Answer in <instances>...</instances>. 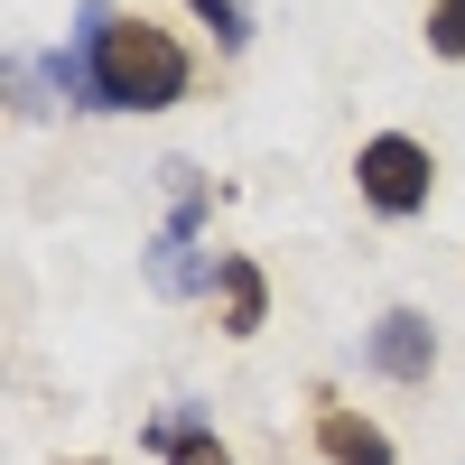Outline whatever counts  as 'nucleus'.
Listing matches in <instances>:
<instances>
[{
	"label": "nucleus",
	"instance_id": "1",
	"mask_svg": "<svg viewBox=\"0 0 465 465\" xmlns=\"http://www.w3.org/2000/svg\"><path fill=\"white\" fill-rule=\"evenodd\" d=\"M47 84L74 112H168L186 103L196 65L168 28H149L140 10H112V0H84L74 10V47L47 56Z\"/></svg>",
	"mask_w": 465,
	"mask_h": 465
},
{
	"label": "nucleus",
	"instance_id": "2",
	"mask_svg": "<svg viewBox=\"0 0 465 465\" xmlns=\"http://www.w3.org/2000/svg\"><path fill=\"white\" fill-rule=\"evenodd\" d=\"M354 186H363L372 214H419V205H429V186H438V159H429L410 131H381V140L354 149Z\"/></svg>",
	"mask_w": 465,
	"mask_h": 465
},
{
	"label": "nucleus",
	"instance_id": "3",
	"mask_svg": "<svg viewBox=\"0 0 465 465\" xmlns=\"http://www.w3.org/2000/svg\"><path fill=\"white\" fill-rule=\"evenodd\" d=\"M363 363H372V372H391V381H429V363H438V326L419 317V307H391V317L372 326Z\"/></svg>",
	"mask_w": 465,
	"mask_h": 465
},
{
	"label": "nucleus",
	"instance_id": "4",
	"mask_svg": "<svg viewBox=\"0 0 465 465\" xmlns=\"http://www.w3.org/2000/svg\"><path fill=\"white\" fill-rule=\"evenodd\" d=\"M317 456L326 465H401L391 438H381L372 419H354V410H317Z\"/></svg>",
	"mask_w": 465,
	"mask_h": 465
},
{
	"label": "nucleus",
	"instance_id": "5",
	"mask_svg": "<svg viewBox=\"0 0 465 465\" xmlns=\"http://www.w3.org/2000/svg\"><path fill=\"white\" fill-rule=\"evenodd\" d=\"M214 289H223V335H261V317H270V289H261V261H242V252H223V261H214Z\"/></svg>",
	"mask_w": 465,
	"mask_h": 465
},
{
	"label": "nucleus",
	"instance_id": "6",
	"mask_svg": "<svg viewBox=\"0 0 465 465\" xmlns=\"http://www.w3.org/2000/svg\"><path fill=\"white\" fill-rule=\"evenodd\" d=\"M149 447H159L168 465H232V456H223V438H205V419H196V410L149 419Z\"/></svg>",
	"mask_w": 465,
	"mask_h": 465
},
{
	"label": "nucleus",
	"instance_id": "7",
	"mask_svg": "<svg viewBox=\"0 0 465 465\" xmlns=\"http://www.w3.org/2000/svg\"><path fill=\"white\" fill-rule=\"evenodd\" d=\"M186 10L214 28V47H223V56H242V47H252V10H242V0H186Z\"/></svg>",
	"mask_w": 465,
	"mask_h": 465
},
{
	"label": "nucleus",
	"instance_id": "8",
	"mask_svg": "<svg viewBox=\"0 0 465 465\" xmlns=\"http://www.w3.org/2000/svg\"><path fill=\"white\" fill-rule=\"evenodd\" d=\"M429 47L465 65V0H429Z\"/></svg>",
	"mask_w": 465,
	"mask_h": 465
}]
</instances>
